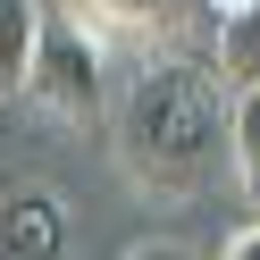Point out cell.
<instances>
[{"label":"cell","instance_id":"6da1fadb","mask_svg":"<svg viewBox=\"0 0 260 260\" xmlns=\"http://www.w3.org/2000/svg\"><path fill=\"white\" fill-rule=\"evenodd\" d=\"M118 159L151 193H202L226 168V92L193 59H143L118 92Z\"/></svg>","mask_w":260,"mask_h":260},{"label":"cell","instance_id":"7a4b0ae2","mask_svg":"<svg viewBox=\"0 0 260 260\" xmlns=\"http://www.w3.org/2000/svg\"><path fill=\"white\" fill-rule=\"evenodd\" d=\"M101 34L92 25H76L68 9L51 0V17H42V34H34V68H25V92H34L51 118H68V126H92L101 118Z\"/></svg>","mask_w":260,"mask_h":260},{"label":"cell","instance_id":"3957f363","mask_svg":"<svg viewBox=\"0 0 260 260\" xmlns=\"http://www.w3.org/2000/svg\"><path fill=\"white\" fill-rule=\"evenodd\" d=\"M68 252V210L51 185H17L0 202V260H59Z\"/></svg>","mask_w":260,"mask_h":260},{"label":"cell","instance_id":"277c9868","mask_svg":"<svg viewBox=\"0 0 260 260\" xmlns=\"http://www.w3.org/2000/svg\"><path fill=\"white\" fill-rule=\"evenodd\" d=\"M226 168H235L243 202L260 210V84H235V92H226Z\"/></svg>","mask_w":260,"mask_h":260},{"label":"cell","instance_id":"5b68a950","mask_svg":"<svg viewBox=\"0 0 260 260\" xmlns=\"http://www.w3.org/2000/svg\"><path fill=\"white\" fill-rule=\"evenodd\" d=\"M59 9L92 34H168L185 0H59Z\"/></svg>","mask_w":260,"mask_h":260},{"label":"cell","instance_id":"8992f818","mask_svg":"<svg viewBox=\"0 0 260 260\" xmlns=\"http://www.w3.org/2000/svg\"><path fill=\"white\" fill-rule=\"evenodd\" d=\"M42 17H51V0H0V92H25Z\"/></svg>","mask_w":260,"mask_h":260},{"label":"cell","instance_id":"52a82bcc","mask_svg":"<svg viewBox=\"0 0 260 260\" xmlns=\"http://www.w3.org/2000/svg\"><path fill=\"white\" fill-rule=\"evenodd\" d=\"M218 76L226 84H260V0L218 25Z\"/></svg>","mask_w":260,"mask_h":260},{"label":"cell","instance_id":"ba28073f","mask_svg":"<svg viewBox=\"0 0 260 260\" xmlns=\"http://www.w3.org/2000/svg\"><path fill=\"white\" fill-rule=\"evenodd\" d=\"M226 260H260V218H252V226H235V235H226Z\"/></svg>","mask_w":260,"mask_h":260},{"label":"cell","instance_id":"9c48e42d","mask_svg":"<svg viewBox=\"0 0 260 260\" xmlns=\"http://www.w3.org/2000/svg\"><path fill=\"white\" fill-rule=\"evenodd\" d=\"M126 260H193V252H185V243H135Z\"/></svg>","mask_w":260,"mask_h":260},{"label":"cell","instance_id":"30bf717a","mask_svg":"<svg viewBox=\"0 0 260 260\" xmlns=\"http://www.w3.org/2000/svg\"><path fill=\"white\" fill-rule=\"evenodd\" d=\"M202 9H210V25H226V17H243L252 0H202Z\"/></svg>","mask_w":260,"mask_h":260}]
</instances>
